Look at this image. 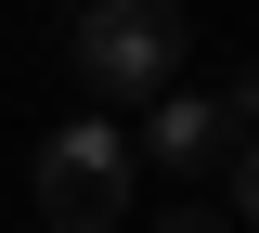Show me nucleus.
I'll return each instance as SVG.
<instances>
[{"mask_svg": "<svg viewBox=\"0 0 259 233\" xmlns=\"http://www.w3.org/2000/svg\"><path fill=\"white\" fill-rule=\"evenodd\" d=\"M39 220L52 233H117L130 220V143L104 130V117H65V130L39 143Z\"/></svg>", "mask_w": 259, "mask_h": 233, "instance_id": "nucleus-2", "label": "nucleus"}, {"mask_svg": "<svg viewBox=\"0 0 259 233\" xmlns=\"http://www.w3.org/2000/svg\"><path fill=\"white\" fill-rule=\"evenodd\" d=\"M143 156H156L168 181L221 168V156H233V91H156V117H143Z\"/></svg>", "mask_w": 259, "mask_h": 233, "instance_id": "nucleus-3", "label": "nucleus"}, {"mask_svg": "<svg viewBox=\"0 0 259 233\" xmlns=\"http://www.w3.org/2000/svg\"><path fill=\"white\" fill-rule=\"evenodd\" d=\"M65 65H78L91 104H156L182 78V0H78Z\"/></svg>", "mask_w": 259, "mask_h": 233, "instance_id": "nucleus-1", "label": "nucleus"}, {"mask_svg": "<svg viewBox=\"0 0 259 233\" xmlns=\"http://www.w3.org/2000/svg\"><path fill=\"white\" fill-rule=\"evenodd\" d=\"M233 220L259 233V130H246V156H233Z\"/></svg>", "mask_w": 259, "mask_h": 233, "instance_id": "nucleus-4", "label": "nucleus"}, {"mask_svg": "<svg viewBox=\"0 0 259 233\" xmlns=\"http://www.w3.org/2000/svg\"><path fill=\"white\" fill-rule=\"evenodd\" d=\"M156 233H233V220H221V207H168Z\"/></svg>", "mask_w": 259, "mask_h": 233, "instance_id": "nucleus-5", "label": "nucleus"}]
</instances>
